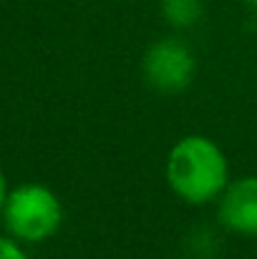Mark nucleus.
<instances>
[{"instance_id":"6","label":"nucleus","mask_w":257,"mask_h":259,"mask_svg":"<svg viewBox=\"0 0 257 259\" xmlns=\"http://www.w3.org/2000/svg\"><path fill=\"white\" fill-rule=\"evenodd\" d=\"M0 259H30L25 254L23 244L10 234H0Z\"/></svg>"},{"instance_id":"1","label":"nucleus","mask_w":257,"mask_h":259,"mask_svg":"<svg viewBox=\"0 0 257 259\" xmlns=\"http://www.w3.org/2000/svg\"><path fill=\"white\" fill-rule=\"evenodd\" d=\"M164 179L171 194L189 206L217 204L232 181L225 149L204 134H187L171 144L164 159Z\"/></svg>"},{"instance_id":"5","label":"nucleus","mask_w":257,"mask_h":259,"mask_svg":"<svg viewBox=\"0 0 257 259\" xmlns=\"http://www.w3.org/2000/svg\"><path fill=\"white\" fill-rule=\"evenodd\" d=\"M159 13L171 30H192L204 18V0H159Z\"/></svg>"},{"instance_id":"4","label":"nucleus","mask_w":257,"mask_h":259,"mask_svg":"<svg viewBox=\"0 0 257 259\" xmlns=\"http://www.w3.org/2000/svg\"><path fill=\"white\" fill-rule=\"evenodd\" d=\"M217 224L237 237L257 239V174L232 179L217 199Z\"/></svg>"},{"instance_id":"3","label":"nucleus","mask_w":257,"mask_h":259,"mask_svg":"<svg viewBox=\"0 0 257 259\" xmlns=\"http://www.w3.org/2000/svg\"><path fill=\"white\" fill-rule=\"evenodd\" d=\"M141 76L152 91L179 96L197 78V56L184 38L164 35L146 46L141 56Z\"/></svg>"},{"instance_id":"2","label":"nucleus","mask_w":257,"mask_h":259,"mask_svg":"<svg viewBox=\"0 0 257 259\" xmlns=\"http://www.w3.org/2000/svg\"><path fill=\"white\" fill-rule=\"evenodd\" d=\"M63 217L66 209L61 196L38 181L13 186L3 206L5 232L20 244H43L53 239L63 227Z\"/></svg>"},{"instance_id":"8","label":"nucleus","mask_w":257,"mask_h":259,"mask_svg":"<svg viewBox=\"0 0 257 259\" xmlns=\"http://www.w3.org/2000/svg\"><path fill=\"white\" fill-rule=\"evenodd\" d=\"M242 3H245V5H247L252 13H257V0H242Z\"/></svg>"},{"instance_id":"7","label":"nucleus","mask_w":257,"mask_h":259,"mask_svg":"<svg viewBox=\"0 0 257 259\" xmlns=\"http://www.w3.org/2000/svg\"><path fill=\"white\" fill-rule=\"evenodd\" d=\"M8 191H10V186H8V179H5V174H3V169H0V214H3V206H5Z\"/></svg>"}]
</instances>
